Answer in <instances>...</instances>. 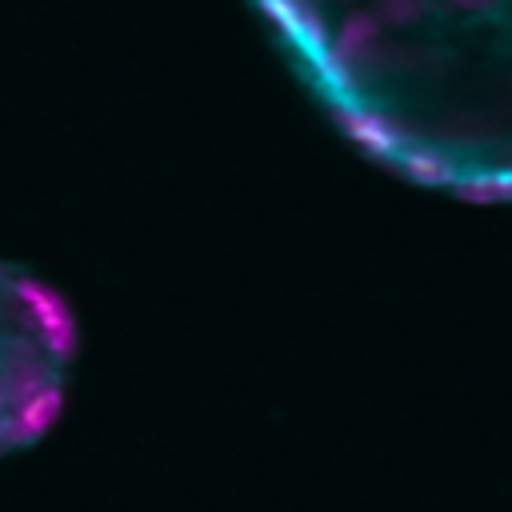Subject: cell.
Wrapping results in <instances>:
<instances>
[{
	"label": "cell",
	"mask_w": 512,
	"mask_h": 512,
	"mask_svg": "<svg viewBox=\"0 0 512 512\" xmlns=\"http://www.w3.org/2000/svg\"><path fill=\"white\" fill-rule=\"evenodd\" d=\"M320 104L412 180L512 200V4H268Z\"/></svg>",
	"instance_id": "cell-1"
},
{
	"label": "cell",
	"mask_w": 512,
	"mask_h": 512,
	"mask_svg": "<svg viewBox=\"0 0 512 512\" xmlns=\"http://www.w3.org/2000/svg\"><path fill=\"white\" fill-rule=\"evenodd\" d=\"M64 300L16 264H0V456L28 448L60 412L72 368Z\"/></svg>",
	"instance_id": "cell-2"
}]
</instances>
